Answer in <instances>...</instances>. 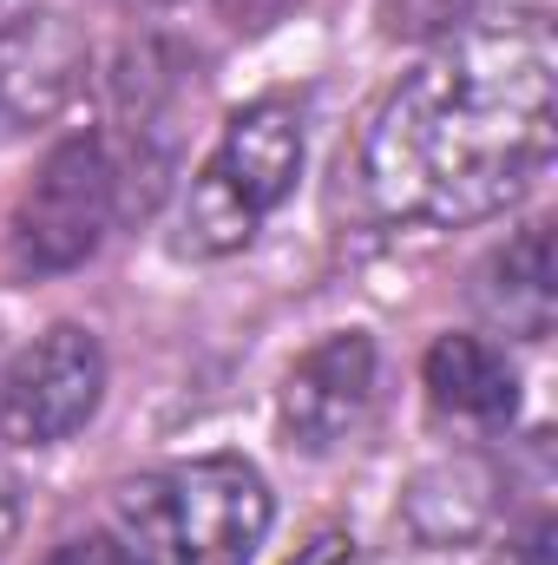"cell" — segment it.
<instances>
[{
    "mask_svg": "<svg viewBox=\"0 0 558 565\" xmlns=\"http://www.w3.org/2000/svg\"><path fill=\"white\" fill-rule=\"evenodd\" d=\"M558 145V46L539 7L473 20L382 99L362 184L382 217L460 231L513 211Z\"/></svg>",
    "mask_w": 558,
    "mask_h": 565,
    "instance_id": "6da1fadb",
    "label": "cell"
},
{
    "mask_svg": "<svg viewBox=\"0 0 558 565\" xmlns=\"http://www.w3.org/2000/svg\"><path fill=\"white\" fill-rule=\"evenodd\" d=\"M486 0H382V33L388 40H453L480 20Z\"/></svg>",
    "mask_w": 558,
    "mask_h": 565,
    "instance_id": "8fae6325",
    "label": "cell"
},
{
    "mask_svg": "<svg viewBox=\"0 0 558 565\" xmlns=\"http://www.w3.org/2000/svg\"><path fill=\"white\" fill-rule=\"evenodd\" d=\"M382 395V349L368 329H329L296 355L277 395V427L296 454L348 447Z\"/></svg>",
    "mask_w": 558,
    "mask_h": 565,
    "instance_id": "8992f818",
    "label": "cell"
},
{
    "mask_svg": "<svg viewBox=\"0 0 558 565\" xmlns=\"http://www.w3.org/2000/svg\"><path fill=\"white\" fill-rule=\"evenodd\" d=\"M500 507H506V467L486 454H447L408 480L401 526L420 546H473L493 533Z\"/></svg>",
    "mask_w": 558,
    "mask_h": 565,
    "instance_id": "ba28073f",
    "label": "cell"
},
{
    "mask_svg": "<svg viewBox=\"0 0 558 565\" xmlns=\"http://www.w3.org/2000/svg\"><path fill=\"white\" fill-rule=\"evenodd\" d=\"M296 565H395V559H368V553H355V540H342V533H322L309 553Z\"/></svg>",
    "mask_w": 558,
    "mask_h": 565,
    "instance_id": "9a60e30c",
    "label": "cell"
},
{
    "mask_svg": "<svg viewBox=\"0 0 558 565\" xmlns=\"http://www.w3.org/2000/svg\"><path fill=\"white\" fill-rule=\"evenodd\" d=\"M119 7H139V13H151V7H178V0H119Z\"/></svg>",
    "mask_w": 558,
    "mask_h": 565,
    "instance_id": "e0dca14e",
    "label": "cell"
},
{
    "mask_svg": "<svg viewBox=\"0 0 558 565\" xmlns=\"http://www.w3.org/2000/svg\"><path fill=\"white\" fill-rule=\"evenodd\" d=\"M473 302L480 316L513 335V342H546L552 335V309H558V282H552V231L526 224L519 237H506L480 277H473Z\"/></svg>",
    "mask_w": 558,
    "mask_h": 565,
    "instance_id": "9c48e42d",
    "label": "cell"
},
{
    "mask_svg": "<svg viewBox=\"0 0 558 565\" xmlns=\"http://www.w3.org/2000/svg\"><path fill=\"white\" fill-rule=\"evenodd\" d=\"M112 217H119L112 145L99 132H73L40 158L33 184L20 191L7 217V257L20 277H66L106 244Z\"/></svg>",
    "mask_w": 558,
    "mask_h": 565,
    "instance_id": "277c9868",
    "label": "cell"
},
{
    "mask_svg": "<svg viewBox=\"0 0 558 565\" xmlns=\"http://www.w3.org/2000/svg\"><path fill=\"white\" fill-rule=\"evenodd\" d=\"M46 565H139V553L119 533H73L46 553Z\"/></svg>",
    "mask_w": 558,
    "mask_h": 565,
    "instance_id": "7c38bea8",
    "label": "cell"
},
{
    "mask_svg": "<svg viewBox=\"0 0 558 565\" xmlns=\"http://www.w3.org/2000/svg\"><path fill=\"white\" fill-rule=\"evenodd\" d=\"M302 178V99L264 93L224 119L211 158L184 184V237L191 257H237L257 244V231L282 211V198Z\"/></svg>",
    "mask_w": 558,
    "mask_h": 565,
    "instance_id": "3957f363",
    "label": "cell"
},
{
    "mask_svg": "<svg viewBox=\"0 0 558 565\" xmlns=\"http://www.w3.org/2000/svg\"><path fill=\"white\" fill-rule=\"evenodd\" d=\"M302 0H217V13L237 26V33H264V26H277V20H289Z\"/></svg>",
    "mask_w": 558,
    "mask_h": 565,
    "instance_id": "5bb4252c",
    "label": "cell"
},
{
    "mask_svg": "<svg viewBox=\"0 0 558 565\" xmlns=\"http://www.w3.org/2000/svg\"><path fill=\"white\" fill-rule=\"evenodd\" d=\"M13 533H20V487L0 473V559H7V546H13Z\"/></svg>",
    "mask_w": 558,
    "mask_h": 565,
    "instance_id": "2e32d148",
    "label": "cell"
},
{
    "mask_svg": "<svg viewBox=\"0 0 558 565\" xmlns=\"http://www.w3.org/2000/svg\"><path fill=\"white\" fill-rule=\"evenodd\" d=\"M277 500L257 460L197 454L119 487V540L139 565H257Z\"/></svg>",
    "mask_w": 558,
    "mask_h": 565,
    "instance_id": "7a4b0ae2",
    "label": "cell"
},
{
    "mask_svg": "<svg viewBox=\"0 0 558 565\" xmlns=\"http://www.w3.org/2000/svg\"><path fill=\"white\" fill-rule=\"evenodd\" d=\"M106 402V349L79 322L40 329L0 375V434L13 447H60Z\"/></svg>",
    "mask_w": 558,
    "mask_h": 565,
    "instance_id": "5b68a950",
    "label": "cell"
},
{
    "mask_svg": "<svg viewBox=\"0 0 558 565\" xmlns=\"http://www.w3.org/2000/svg\"><path fill=\"white\" fill-rule=\"evenodd\" d=\"M420 388H427V402L440 415L480 422V427L513 422V408H519V369H513V355L500 342H486V335H466V329L460 335H440L427 349Z\"/></svg>",
    "mask_w": 558,
    "mask_h": 565,
    "instance_id": "30bf717a",
    "label": "cell"
},
{
    "mask_svg": "<svg viewBox=\"0 0 558 565\" xmlns=\"http://www.w3.org/2000/svg\"><path fill=\"white\" fill-rule=\"evenodd\" d=\"M86 26L60 7H20L0 20V145L46 132L86 86Z\"/></svg>",
    "mask_w": 558,
    "mask_h": 565,
    "instance_id": "52a82bcc",
    "label": "cell"
},
{
    "mask_svg": "<svg viewBox=\"0 0 558 565\" xmlns=\"http://www.w3.org/2000/svg\"><path fill=\"white\" fill-rule=\"evenodd\" d=\"M500 565H552V513H533L526 526H513Z\"/></svg>",
    "mask_w": 558,
    "mask_h": 565,
    "instance_id": "4fadbf2b",
    "label": "cell"
}]
</instances>
